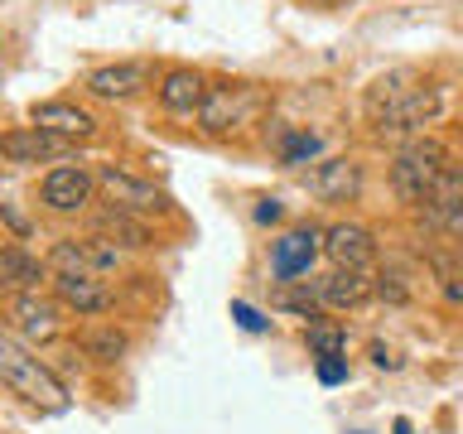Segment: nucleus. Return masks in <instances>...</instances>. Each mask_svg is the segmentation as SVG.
<instances>
[{
  "mask_svg": "<svg viewBox=\"0 0 463 434\" xmlns=\"http://www.w3.org/2000/svg\"><path fill=\"white\" fill-rule=\"evenodd\" d=\"M439 107H444L439 87H425V82H420L415 92H405V97H396V101H386L382 111H372V121H376V130H382V136H411V130L430 126L434 116H439Z\"/></svg>",
  "mask_w": 463,
  "mask_h": 434,
  "instance_id": "nucleus-8",
  "label": "nucleus"
},
{
  "mask_svg": "<svg viewBox=\"0 0 463 434\" xmlns=\"http://www.w3.org/2000/svg\"><path fill=\"white\" fill-rule=\"evenodd\" d=\"M270 107V92L260 82H213L208 87V101L198 111V126L208 136H232V130H246L256 126Z\"/></svg>",
  "mask_w": 463,
  "mask_h": 434,
  "instance_id": "nucleus-3",
  "label": "nucleus"
},
{
  "mask_svg": "<svg viewBox=\"0 0 463 434\" xmlns=\"http://www.w3.org/2000/svg\"><path fill=\"white\" fill-rule=\"evenodd\" d=\"M318 251H324V231H314V227L285 231V237L270 246V275H275L280 285H295L299 275H309V266L318 260Z\"/></svg>",
  "mask_w": 463,
  "mask_h": 434,
  "instance_id": "nucleus-9",
  "label": "nucleus"
},
{
  "mask_svg": "<svg viewBox=\"0 0 463 434\" xmlns=\"http://www.w3.org/2000/svg\"><path fill=\"white\" fill-rule=\"evenodd\" d=\"M87 92L101 97V101H126L150 87V63H107V68H92L87 72Z\"/></svg>",
  "mask_w": 463,
  "mask_h": 434,
  "instance_id": "nucleus-15",
  "label": "nucleus"
},
{
  "mask_svg": "<svg viewBox=\"0 0 463 434\" xmlns=\"http://www.w3.org/2000/svg\"><path fill=\"white\" fill-rule=\"evenodd\" d=\"M208 78L198 68H169L159 78V107L174 111V116H198L203 101H208Z\"/></svg>",
  "mask_w": 463,
  "mask_h": 434,
  "instance_id": "nucleus-14",
  "label": "nucleus"
},
{
  "mask_svg": "<svg viewBox=\"0 0 463 434\" xmlns=\"http://www.w3.org/2000/svg\"><path fill=\"white\" fill-rule=\"evenodd\" d=\"M314 295L324 309H357V304H367L372 280H367V270H333L324 280H314Z\"/></svg>",
  "mask_w": 463,
  "mask_h": 434,
  "instance_id": "nucleus-18",
  "label": "nucleus"
},
{
  "mask_svg": "<svg viewBox=\"0 0 463 434\" xmlns=\"http://www.w3.org/2000/svg\"><path fill=\"white\" fill-rule=\"evenodd\" d=\"M430 217H434V222H439L444 231H449V237H454L458 246H463V188H458V193H449L444 203H434V208H425Z\"/></svg>",
  "mask_w": 463,
  "mask_h": 434,
  "instance_id": "nucleus-24",
  "label": "nucleus"
},
{
  "mask_svg": "<svg viewBox=\"0 0 463 434\" xmlns=\"http://www.w3.org/2000/svg\"><path fill=\"white\" fill-rule=\"evenodd\" d=\"M256 222H280V203H275V198H260V208H256Z\"/></svg>",
  "mask_w": 463,
  "mask_h": 434,
  "instance_id": "nucleus-28",
  "label": "nucleus"
},
{
  "mask_svg": "<svg viewBox=\"0 0 463 434\" xmlns=\"http://www.w3.org/2000/svg\"><path fill=\"white\" fill-rule=\"evenodd\" d=\"M309 5H343V0H309Z\"/></svg>",
  "mask_w": 463,
  "mask_h": 434,
  "instance_id": "nucleus-29",
  "label": "nucleus"
},
{
  "mask_svg": "<svg viewBox=\"0 0 463 434\" xmlns=\"http://www.w3.org/2000/svg\"><path fill=\"white\" fill-rule=\"evenodd\" d=\"M58 328H63V304L39 295V289H24V295L10 299V333L20 343H29L39 353L43 343L58 338Z\"/></svg>",
  "mask_w": 463,
  "mask_h": 434,
  "instance_id": "nucleus-5",
  "label": "nucleus"
},
{
  "mask_svg": "<svg viewBox=\"0 0 463 434\" xmlns=\"http://www.w3.org/2000/svg\"><path fill=\"white\" fill-rule=\"evenodd\" d=\"M49 266L58 270H87V275H107V270H121V246L87 231V237H58L53 251H49Z\"/></svg>",
  "mask_w": 463,
  "mask_h": 434,
  "instance_id": "nucleus-6",
  "label": "nucleus"
},
{
  "mask_svg": "<svg viewBox=\"0 0 463 434\" xmlns=\"http://www.w3.org/2000/svg\"><path fill=\"white\" fill-rule=\"evenodd\" d=\"M415 87H420V72H411V68L386 72V78H376V82H372V92H367V111H382L386 101H396V97H405V92H415Z\"/></svg>",
  "mask_w": 463,
  "mask_h": 434,
  "instance_id": "nucleus-20",
  "label": "nucleus"
},
{
  "mask_svg": "<svg viewBox=\"0 0 463 434\" xmlns=\"http://www.w3.org/2000/svg\"><path fill=\"white\" fill-rule=\"evenodd\" d=\"M304 343H309L314 357H343V353H347V333L333 328V324H324V318L304 328Z\"/></svg>",
  "mask_w": 463,
  "mask_h": 434,
  "instance_id": "nucleus-21",
  "label": "nucleus"
},
{
  "mask_svg": "<svg viewBox=\"0 0 463 434\" xmlns=\"http://www.w3.org/2000/svg\"><path fill=\"white\" fill-rule=\"evenodd\" d=\"M82 353L97 357V362H116V357L126 353V333H116V328H92V333H82Z\"/></svg>",
  "mask_w": 463,
  "mask_h": 434,
  "instance_id": "nucleus-22",
  "label": "nucleus"
},
{
  "mask_svg": "<svg viewBox=\"0 0 463 434\" xmlns=\"http://www.w3.org/2000/svg\"><path fill=\"white\" fill-rule=\"evenodd\" d=\"M97 188H101V198L111 203V208H126V212H136V217H169L174 212V198L165 193V188H155L150 179H136V174H126V169H116V165H101L97 169Z\"/></svg>",
  "mask_w": 463,
  "mask_h": 434,
  "instance_id": "nucleus-4",
  "label": "nucleus"
},
{
  "mask_svg": "<svg viewBox=\"0 0 463 434\" xmlns=\"http://www.w3.org/2000/svg\"><path fill=\"white\" fill-rule=\"evenodd\" d=\"M391 188L411 208H434V203H444L449 193L463 188V165L449 155V145L415 136L391 159Z\"/></svg>",
  "mask_w": 463,
  "mask_h": 434,
  "instance_id": "nucleus-1",
  "label": "nucleus"
},
{
  "mask_svg": "<svg viewBox=\"0 0 463 434\" xmlns=\"http://www.w3.org/2000/svg\"><path fill=\"white\" fill-rule=\"evenodd\" d=\"M314 198L324 203H353L362 193V165L357 159H318V165L304 174Z\"/></svg>",
  "mask_w": 463,
  "mask_h": 434,
  "instance_id": "nucleus-12",
  "label": "nucleus"
},
{
  "mask_svg": "<svg viewBox=\"0 0 463 434\" xmlns=\"http://www.w3.org/2000/svg\"><path fill=\"white\" fill-rule=\"evenodd\" d=\"M92 231H97V237H107V241H116L121 251H145V246L155 241V231H150L145 217L126 212V208H111V203L92 217Z\"/></svg>",
  "mask_w": 463,
  "mask_h": 434,
  "instance_id": "nucleus-17",
  "label": "nucleus"
},
{
  "mask_svg": "<svg viewBox=\"0 0 463 434\" xmlns=\"http://www.w3.org/2000/svg\"><path fill=\"white\" fill-rule=\"evenodd\" d=\"M53 299L78 318H97V314L111 309L107 280H101V275H87V270H58L53 275Z\"/></svg>",
  "mask_w": 463,
  "mask_h": 434,
  "instance_id": "nucleus-10",
  "label": "nucleus"
},
{
  "mask_svg": "<svg viewBox=\"0 0 463 434\" xmlns=\"http://www.w3.org/2000/svg\"><path fill=\"white\" fill-rule=\"evenodd\" d=\"M53 266L49 260H39V256H29L20 241H10L5 251H0V280H5L14 295H24V289H39L43 285V275H49Z\"/></svg>",
  "mask_w": 463,
  "mask_h": 434,
  "instance_id": "nucleus-19",
  "label": "nucleus"
},
{
  "mask_svg": "<svg viewBox=\"0 0 463 434\" xmlns=\"http://www.w3.org/2000/svg\"><path fill=\"white\" fill-rule=\"evenodd\" d=\"M0 382L10 386V396L39 405V410H63L68 405L63 382H58V376L39 362L34 347L20 343L10 328H5V338H0Z\"/></svg>",
  "mask_w": 463,
  "mask_h": 434,
  "instance_id": "nucleus-2",
  "label": "nucleus"
},
{
  "mask_svg": "<svg viewBox=\"0 0 463 434\" xmlns=\"http://www.w3.org/2000/svg\"><path fill=\"white\" fill-rule=\"evenodd\" d=\"M232 318H237V324H241L246 333H270V318H260V314H256L246 299H237V304H232Z\"/></svg>",
  "mask_w": 463,
  "mask_h": 434,
  "instance_id": "nucleus-25",
  "label": "nucleus"
},
{
  "mask_svg": "<svg viewBox=\"0 0 463 434\" xmlns=\"http://www.w3.org/2000/svg\"><path fill=\"white\" fill-rule=\"evenodd\" d=\"M0 150H5L10 165H43V159H63L68 140H58V136H49V130H39V126H14V130H5Z\"/></svg>",
  "mask_w": 463,
  "mask_h": 434,
  "instance_id": "nucleus-16",
  "label": "nucleus"
},
{
  "mask_svg": "<svg viewBox=\"0 0 463 434\" xmlns=\"http://www.w3.org/2000/svg\"><path fill=\"white\" fill-rule=\"evenodd\" d=\"M324 256L338 270H367L376 260V237L362 222H333L324 231Z\"/></svg>",
  "mask_w": 463,
  "mask_h": 434,
  "instance_id": "nucleus-11",
  "label": "nucleus"
},
{
  "mask_svg": "<svg viewBox=\"0 0 463 434\" xmlns=\"http://www.w3.org/2000/svg\"><path fill=\"white\" fill-rule=\"evenodd\" d=\"M318 150H324V140H318L314 130H289V136L280 140L285 165H309V159H318Z\"/></svg>",
  "mask_w": 463,
  "mask_h": 434,
  "instance_id": "nucleus-23",
  "label": "nucleus"
},
{
  "mask_svg": "<svg viewBox=\"0 0 463 434\" xmlns=\"http://www.w3.org/2000/svg\"><path fill=\"white\" fill-rule=\"evenodd\" d=\"M0 217H5V227H10L20 241H29V237H34V227H29V217H24L20 208H14V203H0Z\"/></svg>",
  "mask_w": 463,
  "mask_h": 434,
  "instance_id": "nucleus-26",
  "label": "nucleus"
},
{
  "mask_svg": "<svg viewBox=\"0 0 463 434\" xmlns=\"http://www.w3.org/2000/svg\"><path fill=\"white\" fill-rule=\"evenodd\" d=\"M29 126H39V130H49V136L58 140H87L97 130L92 121V111H82L78 101H34V111H29Z\"/></svg>",
  "mask_w": 463,
  "mask_h": 434,
  "instance_id": "nucleus-13",
  "label": "nucleus"
},
{
  "mask_svg": "<svg viewBox=\"0 0 463 434\" xmlns=\"http://www.w3.org/2000/svg\"><path fill=\"white\" fill-rule=\"evenodd\" d=\"M97 193H101L97 174L87 165H53L49 174H43V184H39V203L49 212H82Z\"/></svg>",
  "mask_w": 463,
  "mask_h": 434,
  "instance_id": "nucleus-7",
  "label": "nucleus"
},
{
  "mask_svg": "<svg viewBox=\"0 0 463 434\" xmlns=\"http://www.w3.org/2000/svg\"><path fill=\"white\" fill-rule=\"evenodd\" d=\"M318 382L324 386L347 382V357H318Z\"/></svg>",
  "mask_w": 463,
  "mask_h": 434,
  "instance_id": "nucleus-27",
  "label": "nucleus"
}]
</instances>
